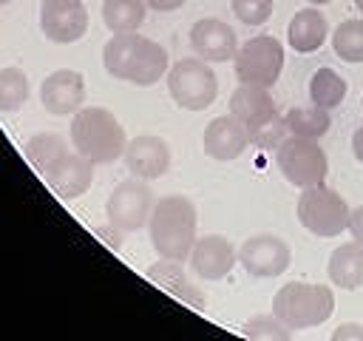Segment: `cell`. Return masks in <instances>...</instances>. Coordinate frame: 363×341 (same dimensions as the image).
<instances>
[{"mask_svg":"<svg viewBox=\"0 0 363 341\" xmlns=\"http://www.w3.org/2000/svg\"><path fill=\"white\" fill-rule=\"evenodd\" d=\"M102 65L111 77L133 82V85H153L167 74V51L142 34H113L102 48Z\"/></svg>","mask_w":363,"mask_h":341,"instance_id":"obj_1","label":"cell"},{"mask_svg":"<svg viewBox=\"0 0 363 341\" xmlns=\"http://www.w3.org/2000/svg\"><path fill=\"white\" fill-rule=\"evenodd\" d=\"M150 244L164 261H184L196 244V205L187 196H162L147 219Z\"/></svg>","mask_w":363,"mask_h":341,"instance_id":"obj_2","label":"cell"},{"mask_svg":"<svg viewBox=\"0 0 363 341\" xmlns=\"http://www.w3.org/2000/svg\"><path fill=\"white\" fill-rule=\"evenodd\" d=\"M71 145L77 153L91 159L94 165L116 162L125 153V128L108 108H79L71 119Z\"/></svg>","mask_w":363,"mask_h":341,"instance_id":"obj_3","label":"cell"},{"mask_svg":"<svg viewBox=\"0 0 363 341\" xmlns=\"http://www.w3.org/2000/svg\"><path fill=\"white\" fill-rule=\"evenodd\" d=\"M230 114L238 117L250 134V145L255 148H278L281 139L289 134L284 117L275 108V99L269 97V88L238 82V88L230 97Z\"/></svg>","mask_w":363,"mask_h":341,"instance_id":"obj_4","label":"cell"},{"mask_svg":"<svg viewBox=\"0 0 363 341\" xmlns=\"http://www.w3.org/2000/svg\"><path fill=\"white\" fill-rule=\"evenodd\" d=\"M335 310V293L326 284L289 281L272 296V313L289 330L320 327Z\"/></svg>","mask_w":363,"mask_h":341,"instance_id":"obj_5","label":"cell"},{"mask_svg":"<svg viewBox=\"0 0 363 341\" xmlns=\"http://www.w3.org/2000/svg\"><path fill=\"white\" fill-rule=\"evenodd\" d=\"M167 91L173 102L184 111H204L216 102L218 94V80L207 60L199 57H184L167 68Z\"/></svg>","mask_w":363,"mask_h":341,"instance_id":"obj_6","label":"cell"},{"mask_svg":"<svg viewBox=\"0 0 363 341\" xmlns=\"http://www.w3.org/2000/svg\"><path fill=\"white\" fill-rule=\"evenodd\" d=\"M275 162L278 170L284 173V179L295 188H312L320 185L329 173V162L323 148L318 145V139L312 136H284L281 145L275 148Z\"/></svg>","mask_w":363,"mask_h":341,"instance_id":"obj_7","label":"cell"},{"mask_svg":"<svg viewBox=\"0 0 363 341\" xmlns=\"http://www.w3.org/2000/svg\"><path fill=\"white\" fill-rule=\"evenodd\" d=\"M349 216H352V210H349L346 199L337 190L326 188L323 182L303 188V193L298 196V222L315 236L332 239V236L343 233L349 227Z\"/></svg>","mask_w":363,"mask_h":341,"instance_id":"obj_8","label":"cell"},{"mask_svg":"<svg viewBox=\"0 0 363 341\" xmlns=\"http://www.w3.org/2000/svg\"><path fill=\"white\" fill-rule=\"evenodd\" d=\"M233 63H235L238 82L272 88L281 77V68H284V45L272 34H258V37H250L235 51Z\"/></svg>","mask_w":363,"mask_h":341,"instance_id":"obj_9","label":"cell"},{"mask_svg":"<svg viewBox=\"0 0 363 341\" xmlns=\"http://www.w3.org/2000/svg\"><path fill=\"white\" fill-rule=\"evenodd\" d=\"M150 210H153V193L150 188L145 185V179H125L119 182L108 202H105V216L108 222L116 227V230H139L147 224L150 219Z\"/></svg>","mask_w":363,"mask_h":341,"instance_id":"obj_10","label":"cell"},{"mask_svg":"<svg viewBox=\"0 0 363 341\" xmlns=\"http://www.w3.org/2000/svg\"><path fill=\"white\" fill-rule=\"evenodd\" d=\"M238 261L241 267L255 276V278H272V276H281L289 261H292V250L284 239L272 236V233H258V236H250L241 250H238Z\"/></svg>","mask_w":363,"mask_h":341,"instance_id":"obj_11","label":"cell"},{"mask_svg":"<svg viewBox=\"0 0 363 341\" xmlns=\"http://www.w3.org/2000/svg\"><path fill=\"white\" fill-rule=\"evenodd\" d=\"M40 102L54 117L77 114L82 108V102H85V80H82V74L74 71V68L51 71L40 85Z\"/></svg>","mask_w":363,"mask_h":341,"instance_id":"obj_12","label":"cell"},{"mask_svg":"<svg viewBox=\"0 0 363 341\" xmlns=\"http://www.w3.org/2000/svg\"><path fill=\"white\" fill-rule=\"evenodd\" d=\"M43 179L45 185L60 196V199H77L82 196L91 182H94V162L85 159L82 153H71L65 151L57 162H51L45 170H43Z\"/></svg>","mask_w":363,"mask_h":341,"instance_id":"obj_13","label":"cell"},{"mask_svg":"<svg viewBox=\"0 0 363 341\" xmlns=\"http://www.w3.org/2000/svg\"><path fill=\"white\" fill-rule=\"evenodd\" d=\"M40 28L51 43H77L88 31V11H85L82 0L43 3Z\"/></svg>","mask_w":363,"mask_h":341,"instance_id":"obj_14","label":"cell"},{"mask_svg":"<svg viewBox=\"0 0 363 341\" xmlns=\"http://www.w3.org/2000/svg\"><path fill=\"white\" fill-rule=\"evenodd\" d=\"M201 145H204L207 156H213L218 162H230V159H238L247 151L250 134H247V128L238 117L227 114V117H216V119L207 122Z\"/></svg>","mask_w":363,"mask_h":341,"instance_id":"obj_15","label":"cell"},{"mask_svg":"<svg viewBox=\"0 0 363 341\" xmlns=\"http://www.w3.org/2000/svg\"><path fill=\"white\" fill-rule=\"evenodd\" d=\"M190 45L207 63H227L238 51V37L224 20L204 17L190 28Z\"/></svg>","mask_w":363,"mask_h":341,"instance_id":"obj_16","label":"cell"},{"mask_svg":"<svg viewBox=\"0 0 363 341\" xmlns=\"http://www.w3.org/2000/svg\"><path fill=\"white\" fill-rule=\"evenodd\" d=\"M125 165L133 176L139 179H159L167 173L170 168V148L162 136H150V134H142V136H133L128 145H125Z\"/></svg>","mask_w":363,"mask_h":341,"instance_id":"obj_17","label":"cell"},{"mask_svg":"<svg viewBox=\"0 0 363 341\" xmlns=\"http://www.w3.org/2000/svg\"><path fill=\"white\" fill-rule=\"evenodd\" d=\"M238 261V253L235 247L230 244V239L224 236H204V239H196L193 250H190V267L199 278L204 281H218L224 278L233 264Z\"/></svg>","mask_w":363,"mask_h":341,"instance_id":"obj_18","label":"cell"},{"mask_svg":"<svg viewBox=\"0 0 363 341\" xmlns=\"http://www.w3.org/2000/svg\"><path fill=\"white\" fill-rule=\"evenodd\" d=\"M326 34H329V23L318 9L295 11V17L289 20V28H286V40L298 54L318 51L326 43Z\"/></svg>","mask_w":363,"mask_h":341,"instance_id":"obj_19","label":"cell"},{"mask_svg":"<svg viewBox=\"0 0 363 341\" xmlns=\"http://www.w3.org/2000/svg\"><path fill=\"white\" fill-rule=\"evenodd\" d=\"M329 281L343 287V290H357L363 287V244L360 242H346L332 250L329 264H326Z\"/></svg>","mask_w":363,"mask_h":341,"instance_id":"obj_20","label":"cell"},{"mask_svg":"<svg viewBox=\"0 0 363 341\" xmlns=\"http://www.w3.org/2000/svg\"><path fill=\"white\" fill-rule=\"evenodd\" d=\"M145 11H147L145 0H105L102 23L113 34H130L145 23Z\"/></svg>","mask_w":363,"mask_h":341,"instance_id":"obj_21","label":"cell"},{"mask_svg":"<svg viewBox=\"0 0 363 341\" xmlns=\"http://www.w3.org/2000/svg\"><path fill=\"white\" fill-rule=\"evenodd\" d=\"M284 122H286V131L295 134V136H323L329 131V111L320 108V105H295L284 114Z\"/></svg>","mask_w":363,"mask_h":341,"instance_id":"obj_22","label":"cell"},{"mask_svg":"<svg viewBox=\"0 0 363 341\" xmlns=\"http://www.w3.org/2000/svg\"><path fill=\"white\" fill-rule=\"evenodd\" d=\"M346 97V80L332 68H318L309 80V99L326 111L337 108Z\"/></svg>","mask_w":363,"mask_h":341,"instance_id":"obj_23","label":"cell"},{"mask_svg":"<svg viewBox=\"0 0 363 341\" xmlns=\"http://www.w3.org/2000/svg\"><path fill=\"white\" fill-rule=\"evenodd\" d=\"M68 151L65 139L60 134H51V131H43V134H34L28 142H26V159L43 173L51 162H57L62 153Z\"/></svg>","mask_w":363,"mask_h":341,"instance_id":"obj_24","label":"cell"},{"mask_svg":"<svg viewBox=\"0 0 363 341\" xmlns=\"http://www.w3.org/2000/svg\"><path fill=\"white\" fill-rule=\"evenodd\" d=\"M332 48L343 63H363V20H343L332 31Z\"/></svg>","mask_w":363,"mask_h":341,"instance_id":"obj_25","label":"cell"},{"mask_svg":"<svg viewBox=\"0 0 363 341\" xmlns=\"http://www.w3.org/2000/svg\"><path fill=\"white\" fill-rule=\"evenodd\" d=\"M26 99H28V77L14 65L0 68V114L20 111Z\"/></svg>","mask_w":363,"mask_h":341,"instance_id":"obj_26","label":"cell"},{"mask_svg":"<svg viewBox=\"0 0 363 341\" xmlns=\"http://www.w3.org/2000/svg\"><path fill=\"white\" fill-rule=\"evenodd\" d=\"M244 332L250 338H292V330L272 313V315H255L244 324Z\"/></svg>","mask_w":363,"mask_h":341,"instance_id":"obj_27","label":"cell"},{"mask_svg":"<svg viewBox=\"0 0 363 341\" xmlns=\"http://www.w3.org/2000/svg\"><path fill=\"white\" fill-rule=\"evenodd\" d=\"M230 9L247 26H261L272 17V0H230Z\"/></svg>","mask_w":363,"mask_h":341,"instance_id":"obj_28","label":"cell"},{"mask_svg":"<svg viewBox=\"0 0 363 341\" xmlns=\"http://www.w3.org/2000/svg\"><path fill=\"white\" fill-rule=\"evenodd\" d=\"M349 230H352V239L363 244V205L352 210V216H349Z\"/></svg>","mask_w":363,"mask_h":341,"instance_id":"obj_29","label":"cell"},{"mask_svg":"<svg viewBox=\"0 0 363 341\" xmlns=\"http://www.w3.org/2000/svg\"><path fill=\"white\" fill-rule=\"evenodd\" d=\"M153 11H173V9H179L184 0H145Z\"/></svg>","mask_w":363,"mask_h":341,"instance_id":"obj_30","label":"cell"},{"mask_svg":"<svg viewBox=\"0 0 363 341\" xmlns=\"http://www.w3.org/2000/svg\"><path fill=\"white\" fill-rule=\"evenodd\" d=\"M352 335H354V338H363V327H357V324H343L332 338H352Z\"/></svg>","mask_w":363,"mask_h":341,"instance_id":"obj_31","label":"cell"},{"mask_svg":"<svg viewBox=\"0 0 363 341\" xmlns=\"http://www.w3.org/2000/svg\"><path fill=\"white\" fill-rule=\"evenodd\" d=\"M352 151H354V159L363 165V125L354 131V136H352Z\"/></svg>","mask_w":363,"mask_h":341,"instance_id":"obj_32","label":"cell"},{"mask_svg":"<svg viewBox=\"0 0 363 341\" xmlns=\"http://www.w3.org/2000/svg\"><path fill=\"white\" fill-rule=\"evenodd\" d=\"M306 3H312V6H323V3H332V0H306Z\"/></svg>","mask_w":363,"mask_h":341,"instance_id":"obj_33","label":"cell"},{"mask_svg":"<svg viewBox=\"0 0 363 341\" xmlns=\"http://www.w3.org/2000/svg\"><path fill=\"white\" fill-rule=\"evenodd\" d=\"M40 3H71V0H40Z\"/></svg>","mask_w":363,"mask_h":341,"instance_id":"obj_34","label":"cell"},{"mask_svg":"<svg viewBox=\"0 0 363 341\" xmlns=\"http://www.w3.org/2000/svg\"><path fill=\"white\" fill-rule=\"evenodd\" d=\"M354 6H357V9H360V11H363V0H354Z\"/></svg>","mask_w":363,"mask_h":341,"instance_id":"obj_35","label":"cell"},{"mask_svg":"<svg viewBox=\"0 0 363 341\" xmlns=\"http://www.w3.org/2000/svg\"><path fill=\"white\" fill-rule=\"evenodd\" d=\"M3 3H11V0H0V6H3Z\"/></svg>","mask_w":363,"mask_h":341,"instance_id":"obj_36","label":"cell"}]
</instances>
